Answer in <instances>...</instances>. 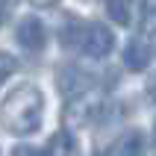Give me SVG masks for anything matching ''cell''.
Wrapping results in <instances>:
<instances>
[{
  "instance_id": "obj_1",
  "label": "cell",
  "mask_w": 156,
  "mask_h": 156,
  "mask_svg": "<svg viewBox=\"0 0 156 156\" xmlns=\"http://www.w3.org/2000/svg\"><path fill=\"white\" fill-rule=\"evenodd\" d=\"M44 94L38 86H18L0 103V127L12 136H30L41 127Z\"/></svg>"
},
{
  "instance_id": "obj_3",
  "label": "cell",
  "mask_w": 156,
  "mask_h": 156,
  "mask_svg": "<svg viewBox=\"0 0 156 156\" xmlns=\"http://www.w3.org/2000/svg\"><path fill=\"white\" fill-rule=\"evenodd\" d=\"M80 47L91 59H103V56L112 53L115 35H112V30L106 24H86L83 27V35H80Z\"/></svg>"
},
{
  "instance_id": "obj_2",
  "label": "cell",
  "mask_w": 156,
  "mask_h": 156,
  "mask_svg": "<svg viewBox=\"0 0 156 156\" xmlns=\"http://www.w3.org/2000/svg\"><path fill=\"white\" fill-rule=\"evenodd\" d=\"M103 112V94L97 88H83L77 91V97L68 103L65 109V121L74 124V127H86V124H94Z\"/></svg>"
},
{
  "instance_id": "obj_4",
  "label": "cell",
  "mask_w": 156,
  "mask_h": 156,
  "mask_svg": "<svg viewBox=\"0 0 156 156\" xmlns=\"http://www.w3.org/2000/svg\"><path fill=\"white\" fill-rule=\"evenodd\" d=\"M18 44L30 53H38L44 50V44H47V33H44V24L38 18H24L21 24H18Z\"/></svg>"
},
{
  "instance_id": "obj_14",
  "label": "cell",
  "mask_w": 156,
  "mask_h": 156,
  "mask_svg": "<svg viewBox=\"0 0 156 156\" xmlns=\"http://www.w3.org/2000/svg\"><path fill=\"white\" fill-rule=\"evenodd\" d=\"M147 94H150V97L156 100V74H153V77L147 80Z\"/></svg>"
},
{
  "instance_id": "obj_11",
  "label": "cell",
  "mask_w": 156,
  "mask_h": 156,
  "mask_svg": "<svg viewBox=\"0 0 156 156\" xmlns=\"http://www.w3.org/2000/svg\"><path fill=\"white\" fill-rule=\"evenodd\" d=\"M12 156H41L35 147H30V144H18L15 150H12Z\"/></svg>"
},
{
  "instance_id": "obj_12",
  "label": "cell",
  "mask_w": 156,
  "mask_h": 156,
  "mask_svg": "<svg viewBox=\"0 0 156 156\" xmlns=\"http://www.w3.org/2000/svg\"><path fill=\"white\" fill-rule=\"evenodd\" d=\"M6 18H9V0H0V27L6 24Z\"/></svg>"
},
{
  "instance_id": "obj_9",
  "label": "cell",
  "mask_w": 156,
  "mask_h": 156,
  "mask_svg": "<svg viewBox=\"0 0 156 156\" xmlns=\"http://www.w3.org/2000/svg\"><path fill=\"white\" fill-rule=\"evenodd\" d=\"M106 12L115 24H121V27L130 24V0H106Z\"/></svg>"
},
{
  "instance_id": "obj_8",
  "label": "cell",
  "mask_w": 156,
  "mask_h": 156,
  "mask_svg": "<svg viewBox=\"0 0 156 156\" xmlns=\"http://www.w3.org/2000/svg\"><path fill=\"white\" fill-rule=\"evenodd\" d=\"M139 30L150 38H156V0H144L139 9Z\"/></svg>"
},
{
  "instance_id": "obj_10",
  "label": "cell",
  "mask_w": 156,
  "mask_h": 156,
  "mask_svg": "<svg viewBox=\"0 0 156 156\" xmlns=\"http://www.w3.org/2000/svg\"><path fill=\"white\" fill-rule=\"evenodd\" d=\"M15 68H18L15 56H12V53H3V50H0V86H3V83L12 77V74H15Z\"/></svg>"
},
{
  "instance_id": "obj_13",
  "label": "cell",
  "mask_w": 156,
  "mask_h": 156,
  "mask_svg": "<svg viewBox=\"0 0 156 156\" xmlns=\"http://www.w3.org/2000/svg\"><path fill=\"white\" fill-rule=\"evenodd\" d=\"M33 6H38V9H47V6H56L59 0H30Z\"/></svg>"
},
{
  "instance_id": "obj_6",
  "label": "cell",
  "mask_w": 156,
  "mask_h": 156,
  "mask_svg": "<svg viewBox=\"0 0 156 156\" xmlns=\"http://www.w3.org/2000/svg\"><path fill=\"white\" fill-rule=\"evenodd\" d=\"M141 153H144V136L139 130L121 133L109 144V156H141Z\"/></svg>"
},
{
  "instance_id": "obj_5",
  "label": "cell",
  "mask_w": 156,
  "mask_h": 156,
  "mask_svg": "<svg viewBox=\"0 0 156 156\" xmlns=\"http://www.w3.org/2000/svg\"><path fill=\"white\" fill-rule=\"evenodd\" d=\"M156 50H153V44L144 41V38H133L127 47H124V68H130V71H144L153 62Z\"/></svg>"
},
{
  "instance_id": "obj_15",
  "label": "cell",
  "mask_w": 156,
  "mask_h": 156,
  "mask_svg": "<svg viewBox=\"0 0 156 156\" xmlns=\"http://www.w3.org/2000/svg\"><path fill=\"white\" fill-rule=\"evenodd\" d=\"M153 136H156V124H153Z\"/></svg>"
},
{
  "instance_id": "obj_7",
  "label": "cell",
  "mask_w": 156,
  "mask_h": 156,
  "mask_svg": "<svg viewBox=\"0 0 156 156\" xmlns=\"http://www.w3.org/2000/svg\"><path fill=\"white\" fill-rule=\"evenodd\" d=\"M44 156H80V147L77 141H74V136H68V133H53V139L47 141V150H44Z\"/></svg>"
}]
</instances>
